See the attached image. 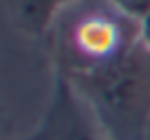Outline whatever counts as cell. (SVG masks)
<instances>
[{"instance_id": "cell-1", "label": "cell", "mask_w": 150, "mask_h": 140, "mask_svg": "<svg viewBox=\"0 0 150 140\" xmlns=\"http://www.w3.org/2000/svg\"><path fill=\"white\" fill-rule=\"evenodd\" d=\"M110 140H143L150 124V47L136 44L120 61L70 82Z\"/></svg>"}, {"instance_id": "cell-2", "label": "cell", "mask_w": 150, "mask_h": 140, "mask_svg": "<svg viewBox=\"0 0 150 140\" xmlns=\"http://www.w3.org/2000/svg\"><path fill=\"white\" fill-rule=\"evenodd\" d=\"M136 16L112 0H96L68 9L59 28V56L73 79L87 77L141 44Z\"/></svg>"}, {"instance_id": "cell-3", "label": "cell", "mask_w": 150, "mask_h": 140, "mask_svg": "<svg viewBox=\"0 0 150 140\" xmlns=\"http://www.w3.org/2000/svg\"><path fill=\"white\" fill-rule=\"evenodd\" d=\"M23 140H110V135L82 93L61 79L42 121Z\"/></svg>"}, {"instance_id": "cell-4", "label": "cell", "mask_w": 150, "mask_h": 140, "mask_svg": "<svg viewBox=\"0 0 150 140\" xmlns=\"http://www.w3.org/2000/svg\"><path fill=\"white\" fill-rule=\"evenodd\" d=\"M115 5H120L124 12H129L136 19H145L150 14V0H112Z\"/></svg>"}, {"instance_id": "cell-5", "label": "cell", "mask_w": 150, "mask_h": 140, "mask_svg": "<svg viewBox=\"0 0 150 140\" xmlns=\"http://www.w3.org/2000/svg\"><path fill=\"white\" fill-rule=\"evenodd\" d=\"M143 23H145V26H143V30H145V37H148V47H150V14L143 19Z\"/></svg>"}, {"instance_id": "cell-6", "label": "cell", "mask_w": 150, "mask_h": 140, "mask_svg": "<svg viewBox=\"0 0 150 140\" xmlns=\"http://www.w3.org/2000/svg\"><path fill=\"white\" fill-rule=\"evenodd\" d=\"M143 140H150V124H148V131H145V135H143Z\"/></svg>"}]
</instances>
